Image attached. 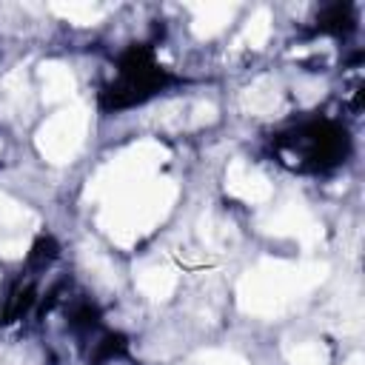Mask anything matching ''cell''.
Wrapping results in <instances>:
<instances>
[{"instance_id":"2","label":"cell","mask_w":365,"mask_h":365,"mask_svg":"<svg viewBox=\"0 0 365 365\" xmlns=\"http://www.w3.org/2000/svg\"><path fill=\"white\" fill-rule=\"evenodd\" d=\"M88 131V111L83 106H71L48 117L37 131V148L48 163H68L77 148L83 145V137Z\"/></svg>"},{"instance_id":"1","label":"cell","mask_w":365,"mask_h":365,"mask_svg":"<svg viewBox=\"0 0 365 365\" xmlns=\"http://www.w3.org/2000/svg\"><path fill=\"white\" fill-rule=\"evenodd\" d=\"M328 265L308 262V265H288V262H262L259 268L248 271L240 282V305L251 314H271L277 311L294 291H308L322 282Z\"/></svg>"},{"instance_id":"6","label":"cell","mask_w":365,"mask_h":365,"mask_svg":"<svg viewBox=\"0 0 365 365\" xmlns=\"http://www.w3.org/2000/svg\"><path fill=\"white\" fill-rule=\"evenodd\" d=\"M137 288L151 297V299H165L174 288H177V274L168 271V268H160V265H151V268H143L137 274Z\"/></svg>"},{"instance_id":"14","label":"cell","mask_w":365,"mask_h":365,"mask_svg":"<svg viewBox=\"0 0 365 365\" xmlns=\"http://www.w3.org/2000/svg\"><path fill=\"white\" fill-rule=\"evenodd\" d=\"M26 251V240H9V237H0V254H6V257H20Z\"/></svg>"},{"instance_id":"10","label":"cell","mask_w":365,"mask_h":365,"mask_svg":"<svg viewBox=\"0 0 365 365\" xmlns=\"http://www.w3.org/2000/svg\"><path fill=\"white\" fill-rule=\"evenodd\" d=\"M268 34H271V14H268V9H259V11L248 20V26H245V31H242V40H245L251 48H259V46L268 40Z\"/></svg>"},{"instance_id":"11","label":"cell","mask_w":365,"mask_h":365,"mask_svg":"<svg viewBox=\"0 0 365 365\" xmlns=\"http://www.w3.org/2000/svg\"><path fill=\"white\" fill-rule=\"evenodd\" d=\"M291 365H328V351L319 342H299L288 351Z\"/></svg>"},{"instance_id":"12","label":"cell","mask_w":365,"mask_h":365,"mask_svg":"<svg viewBox=\"0 0 365 365\" xmlns=\"http://www.w3.org/2000/svg\"><path fill=\"white\" fill-rule=\"evenodd\" d=\"M23 220H31L34 222V217L20 202H14L11 197L0 194V225H20Z\"/></svg>"},{"instance_id":"3","label":"cell","mask_w":365,"mask_h":365,"mask_svg":"<svg viewBox=\"0 0 365 365\" xmlns=\"http://www.w3.org/2000/svg\"><path fill=\"white\" fill-rule=\"evenodd\" d=\"M259 225L268 234H291V237H297L302 242H317L322 237V225L311 217V211L305 205H297V202L282 205L279 211L265 217Z\"/></svg>"},{"instance_id":"4","label":"cell","mask_w":365,"mask_h":365,"mask_svg":"<svg viewBox=\"0 0 365 365\" xmlns=\"http://www.w3.org/2000/svg\"><path fill=\"white\" fill-rule=\"evenodd\" d=\"M225 188L228 194L245 200V202H265L271 197V182L257 171L251 168L248 163L242 160H234L225 171Z\"/></svg>"},{"instance_id":"7","label":"cell","mask_w":365,"mask_h":365,"mask_svg":"<svg viewBox=\"0 0 365 365\" xmlns=\"http://www.w3.org/2000/svg\"><path fill=\"white\" fill-rule=\"evenodd\" d=\"M194 11H197L194 34H197V37H211V34H217V31L228 23L234 6H225V3H208V6H194Z\"/></svg>"},{"instance_id":"9","label":"cell","mask_w":365,"mask_h":365,"mask_svg":"<svg viewBox=\"0 0 365 365\" xmlns=\"http://www.w3.org/2000/svg\"><path fill=\"white\" fill-rule=\"evenodd\" d=\"M245 106H248L251 111H259V114L271 111V108L277 106V88H274L268 80H259L257 86L248 88V94H245Z\"/></svg>"},{"instance_id":"5","label":"cell","mask_w":365,"mask_h":365,"mask_svg":"<svg viewBox=\"0 0 365 365\" xmlns=\"http://www.w3.org/2000/svg\"><path fill=\"white\" fill-rule=\"evenodd\" d=\"M40 77H43V100L46 103H63L74 94V74L63 63H43Z\"/></svg>"},{"instance_id":"8","label":"cell","mask_w":365,"mask_h":365,"mask_svg":"<svg viewBox=\"0 0 365 365\" xmlns=\"http://www.w3.org/2000/svg\"><path fill=\"white\" fill-rule=\"evenodd\" d=\"M51 11L68 17V20L77 23V26H91V23H97V20L103 17V9H100V6H91V3H68V6L54 3Z\"/></svg>"},{"instance_id":"15","label":"cell","mask_w":365,"mask_h":365,"mask_svg":"<svg viewBox=\"0 0 365 365\" xmlns=\"http://www.w3.org/2000/svg\"><path fill=\"white\" fill-rule=\"evenodd\" d=\"M345 365H365V356H362V354H351V356L345 359Z\"/></svg>"},{"instance_id":"13","label":"cell","mask_w":365,"mask_h":365,"mask_svg":"<svg viewBox=\"0 0 365 365\" xmlns=\"http://www.w3.org/2000/svg\"><path fill=\"white\" fill-rule=\"evenodd\" d=\"M197 359L202 365H245L237 354H228V351H202Z\"/></svg>"}]
</instances>
